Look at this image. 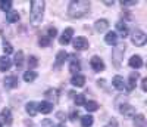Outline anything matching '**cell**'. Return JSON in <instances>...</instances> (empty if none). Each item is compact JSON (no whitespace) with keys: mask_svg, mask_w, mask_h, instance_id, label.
<instances>
[{"mask_svg":"<svg viewBox=\"0 0 147 127\" xmlns=\"http://www.w3.org/2000/svg\"><path fill=\"white\" fill-rule=\"evenodd\" d=\"M90 12V2L85 0H78V2H71L68 6V14L74 19L84 18Z\"/></svg>","mask_w":147,"mask_h":127,"instance_id":"6da1fadb","label":"cell"},{"mask_svg":"<svg viewBox=\"0 0 147 127\" xmlns=\"http://www.w3.org/2000/svg\"><path fill=\"white\" fill-rule=\"evenodd\" d=\"M44 2L41 0H34L31 2V12H30V19L34 25L40 24L43 19V14H44Z\"/></svg>","mask_w":147,"mask_h":127,"instance_id":"7a4b0ae2","label":"cell"},{"mask_svg":"<svg viewBox=\"0 0 147 127\" xmlns=\"http://www.w3.org/2000/svg\"><path fill=\"white\" fill-rule=\"evenodd\" d=\"M124 53H125V46L124 44H121V46H118L116 49L112 50V61H113V65L116 68L121 67V61L124 59Z\"/></svg>","mask_w":147,"mask_h":127,"instance_id":"3957f363","label":"cell"},{"mask_svg":"<svg viewBox=\"0 0 147 127\" xmlns=\"http://www.w3.org/2000/svg\"><path fill=\"white\" fill-rule=\"evenodd\" d=\"M131 40H132V43L136 44V46H144L146 42H147V36H146V33H143L141 30H136V31L132 33Z\"/></svg>","mask_w":147,"mask_h":127,"instance_id":"277c9868","label":"cell"},{"mask_svg":"<svg viewBox=\"0 0 147 127\" xmlns=\"http://www.w3.org/2000/svg\"><path fill=\"white\" fill-rule=\"evenodd\" d=\"M119 112H121L124 117L134 118V115H136V108H134L132 105H129V104H122V105L119 107Z\"/></svg>","mask_w":147,"mask_h":127,"instance_id":"5b68a950","label":"cell"},{"mask_svg":"<svg viewBox=\"0 0 147 127\" xmlns=\"http://www.w3.org/2000/svg\"><path fill=\"white\" fill-rule=\"evenodd\" d=\"M90 65H91V68H93L96 72H100V71L105 70V62L102 61L100 56H93L91 61H90Z\"/></svg>","mask_w":147,"mask_h":127,"instance_id":"8992f818","label":"cell"},{"mask_svg":"<svg viewBox=\"0 0 147 127\" xmlns=\"http://www.w3.org/2000/svg\"><path fill=\"white\" fill-rule=\"evenodd\" d=\"M3 83H5L6 89H16L18 84H19V80H18L16 75H7V77H5Z\"/></svg>","mask_w":147,"mask_h":127,"instance_id":"52a82bcc","label":"cell"},{"mask_svg":"<svg viewBox=\"0 0 147 127\" xmlns=\"http://www.w3.org/2000/svg\"><path fill=\"white\" fill-rule=\"evenodd\" d=\"M74 47H75L77 50L88 49V40L85 39V37H75V40H74Z\"/></svg>","mask_w":147,"mask_h":127,"instance_id":"ba28073f","label":"cell"},{"mask_svg":"<svg viewBox=\"0 0 147 127\" xmlns=\"http://www.w3.org/2000/svg\"><path fill=\"white\" fill-rule=\"evenodd\" d=\"M72 36H74V30L72 28H66L63 33H62V36L59 37V43L60 44H68L69 42H71V39H72Z\"/></svg>","mask_w":147,"mask_h":127,"instance_id":"9c48e42d","label":"cell"},{"mask_svg":"<svg viewBox=\"0 0 147 127\" xmlns=\"http://www.w3.org/2000/svg\"><path fill=\"white\" fill-rule=\"evenodd\" d=\"M128 64H129L131 68L140 70V68L143 67V59H141V56H138V55H134V56H131V59H129Z\"/></svg>","mask_w":147,"mask_h":127,"instance_id":"30bf717a","label":"cell"},{"mask_svg":"<svg viewBox=\"0 0 147 127\" xmlns=\"http://www.w3.org/2000/svg\"><path fill=\"white\" fill-rule=\"evenodd\" d=\"M94 28L96 31H99V33H103L109 28V21L107 19H97L94 22Z\"/></svg>","mask_w":147,"mask_h":127,"instance_id":"8fae6325","label":"cell"},{"mask_svg":"<svg viewBox=\"0 0 147 127\" xmlns=\"http://www.w3.org/2000/svg\"><path fill=\"white\" fill-rule=\"evenodd\" d=\"M71 84H72V86H75V87H82V86L85 84V77H84V75H81V74L72 75Z\"/></svg>","mask_w":147,"mask_h":127,"instance_id":"7c38bea8","label":"cell"},{"mask_svg":"<svg viewBox=\"0 0 147 127\" xmlns=\"http://www.w3.org/2000/svg\"><path fill=\"white\" fill-rule=\"evenodd\" d=\"M105 42L106 44H110V46H115L118 43V34L115 31H109L106 36H105Z\"/></svg>","mask_w":147,"mask_h":127,"instance_id":"4fadbf2b","label":"cell"},{"mask_svg":"<svg viewBox=\"0 0 147 127\" xmlns=\"http://www.w3.org/2000/svg\"><path fill=\"white\" fill-rule=\"evenodd\" d=\"M112 84H113V87L116 89V90H119V92H122V90L125 89L124 79H122L121 75H115V77H113V80H112Z\"/></svg>","mask_w":147,"mask_h":127,"instance_id":"5bb4252c","label":"cell"},{"mask_svg":"<svg viewBox=\"0 0 147 127\" xmlns=\"http://www.w3.org/2000/svg\"><path fill=\"white\" fill-rule=\"evenodd\" d=\"M140 77V74L138 72H131L129 74V79H128V86H125L127 90H132L134 87H136V83H137V79Z\"/></svg>","mask_w":147,"mask_h":127,"instance_id":"9a60e30c","label":"cell"},{"mask_svg":"<svg viewBox=\"0 0 147 127\" xmlns=\"http://www.w3.org/2000/svg\"><path fill=\"white\" fill-rule=\"evenodd\" d=\"M116 34H119L121 37H125L128 36V27L125 25V22H122V21H119V22H116Z\"/></svg>","mask_w":147,"mask_h":127,"instance_id":"2e32d148","label":"cell"},{"mask_svg":"<svg viewBox=\"0 0 147 127\" xmlns=\"http://www.w3.org/2000/svg\"><path fill=\"white\" fill-rule=\"evenodd\" d=\"M66 58H68V53L65 52V50H62V52H59V53L56 55L55 68H59V67H62L63 64H65V61H66Z\"/></svg>","mask_w":147,"mask_h":127,"instance_id":"e0dca14e","label":"cell"},{"mask_svg":"<svg viewBox=\"0 0 147 127\" xmlns=\"http://www.w3.org/2000/svg\"><path fill=\"white\" fill-rule=\"evenodd\" d=\"M12 67V61L7 58V56H3V58H0V71L2 72H6L9 71Z\"/></svg>","mask_w":147,"mask_h":127,"instance_id":"ac0fdd59","label":"cell"},{"mask_svg":"<svg viewBox=\"0 0 147 127\" xmlns=\"http://www.w3.org/2000/svg\"><path fill=\"white\" fill-rule=\"evenodd\" d=\"M37 108H38V111L43 112V114H49V112H52L53 105L50 102H47V100H43V102H40L38 105H37Z\"/></svg>","mask_w":147,"mask_h":127,"instance_id":"d6986e66","label":"cell"},{"mask_svg":"<svg viewBox=\"0 0 147 127\" xmlns=\"http://www.w3.org/2000/svg\"><path fill=\"white\" fill-rule=\"evenodd\" d=\"M134 127H147V121H146V117L143 114L134 115Z\"/></svg>","mask_w":147,"mask_h":127,"instance_id":"ffe728a7","label":"cell"},{"mask_svg":"<svg viewBox=\"0 0 147 127\" xmlns=\"http://www.w3.org/2000/svg\"><path fill=\"white\" fill-rule=\"evenodd\" d=\"M80 70H81V64H80V61L78 59H72L71 62H69V71L75 75V74H78L80 72Z\"/></svg>","mask_w":147,"mask_h":127,"instance_id":"44dd1931","label":"cell"},{"mask_svg":"<svg viewBox=\"0 0 147 127\" xmlns=\"http://www.w3.org/2000/svg\"><path fill=\"white\" fill-rule=\"evenodd\" d=\"M37 105L38 104H35V102H28L27 105H25V111L30 114L31 117H34L37 112H38V108H37Z\"/></svg>","mask_w":147,"mask_h":127,"instance_id":"7402d4cb","label":"cell"},{"mask_svg":"<svg viewBox=\"0 0 147 127\" xmlns=\"http://www.w3.org/2000/svg\"><path fill=\"white\" fill-rule=\"evenodd\" d=\"M6 19H7V22H18L19 21V14L16 10H9L7 14H6Z\"/></svg>","mask_w":147,"mask_h":127,"instance_id":"603a6c76","label":"cell"},{"mask_svg":"<svg viewBox=\"0 0 147 127\" xmlns=\"http://www.w3.org/2000/svg\"><path fill=\"white\" fill-rule=\"evenodd\" d=\"M2 117H3L6 126H10V124H12V112H10L9 108H5V109L2 111Z\"/></svg>","mask_w":147,"mask_h":127,"instance_id":"cb8c5ba5","label":"cell"},{"mask_svg":"<svg viewBox=\"0 0 147 127\" xmlns=\"http://www.w3.org/2000/svg\"><path fill=\"white\" fill-rule=\"evenodd\" d=\"M37 79V72L35 71H27V72H24V81H27V83H32L34 80Z\"/></svg>","mask_w":147,"mask_h":127,"instance_id":"d4e9b609","label":"cell"},{"mask_svg":"<svg viewBox=\"0 0 147 127\" xmlns=\"http://www.w3.org/2000/svg\"><path fill=\"white\" fill-rule=\"evenodd\" d=\"M93 123H94V118H93L91 115H84V117L81 118V126H82V127H91Z\"/></svg>","mask_w":147,"mask_h":127,"instance_id":"484cf974","label":"cell"},{"mask_svg":"<svg viewBox=\"0 0 147 127\" xmlns=\"http://www.w3.org/2000/svg\"><path fill=\"white\" fill-rule=\"evenodd\" d=\"M15 65H16V68H22V65H24V52H19L15 55Z\"/></svg>","mask_w":147,"mask_h":127,"instance_id":"4316f807","label":"cell"},{"mask_svg":"<svg viewBox=\"0 0 147 127\" xmlns=\"http://www.w3.org/2000/svg\"><path fill=\"white\" fill-rule=\"evenodd\" d=\"M0 9L7 14V12L12 9V2L10 0H0Z\"/></svg>","mask_w":147,"mask_h":127,"instance_id":"83f0119b","label":"cell"},{"mask_svg":"<svg viewBox=\"0 0 147 127\" xmlns=\"http://www.w3.org/2000/svg\"><path fill=\"white\" fill-rule=\"evenodd\" d=\"M84 107H85V109L90 111V112H94V111H97V108H99L97 102H94V100H88V102H85Z\"/></svg>","mask_w":147,"mask_h":127,"instance_id":"f1b7e54d","label":"cell"},{"mask_svg":"<svg viewBox=\"0 0 147 127\" xmlns=\"http://www.w3.org/2000/svg\"><path fill=\"white\" fill-rule=\"evenodd\" d=\"M38 44H40L41 47H47L49 44H50V39H49L47 36H41L40 39H38Z\"/></svg>","mask_w":147,"mask_h":127,"instance_id":"f546056e","label":"cell"},{"mask_svg":"<svg viewBox=\"0 0 147 127\" xmlns=\"http://www.w3.org/2000/svg\"><path fill=\"white\" fill-rule=\"evenodd\" d=\"M3 52H5V56H6V55H10L12 52H13V47H12L10 43H7L6 40L3 42Z\"/></svg>","mask_w":147,"mask_h":127,"instance_id":"4dcf8cb0","label":"cell"},{"mask_svg":"<svg viewBox=\"0 0 147 127\" xmlns=\"http://www.w3.org/2000/svg\"><path fill=\"white\" fill-rule=\"evenodd\" d=\"M87 100H85V96L84 95H77V98H75V104H77V107H82Z\"/></svg>","mask_w":147,"mask_h":127,"instance_id":"1f68e13d","label":"cell"},{"mask_svg":"<svg viewBox=\"0 0 147 127\" xmlns=\"http://www.w3.org/2000/svg\"><path fill=\"white\" fill-rule=\"evenodd\" d=\"M28 65H30V68H35L37 65H38V59H37L35 56H30L28 58Z\"/></svg>","mask_w":147,"mask_h":127,"instance_id":"d6a6232c","label":"cell"},{"mask_svg":"<svg viewBox=\"0 0 147 127\" xmlns=\"http://www.w3.org/2000/svg\"><path fill=\"white\" fill-rule=\"evenodd\" d=\"M56 34H57V30H56L55 27H50V28L47 30V37H49L50 40H52V37H56Z\"/></svg>","mask_w":147,"mask_h":127,"instance_id":"836d02e7","label":"cell"},{"mask_svg":"<svg viewBox=\"0 0 147 127\" xmlns=\"http://www.w3.org/2000/svg\"><path fill=\"white\" fill-rule=\"evenodd\" d=\"M44 96H46V98H49V99H56V90L50 89V90H47V92L44 93Z\"/></svg>","mask_w":147,"mask_h":127,"instance_id":"e575fe53","label":"cell"},{"mask_svg":"<svg viewBox=\"0 0 147 127\" xmlns=\"http://www.w3.org/2000/svg\"><path fill=\"white\" fill-rule=\"evenodd\" d=\"M121 5H122V8L124 6H134V5H137V2L136 0H122Z\"/></svg>","mask_w":147,"mask_h":127,"instance_id":"d590c367","label":"cell"},{"mask_svg":"<svg viewBox=\"0 0 147 127\" xmlns=\"http://www.w3.org/2000/svg\"><path fill=\"white\" fill-rule=\"evenodd\" d=\"M78 117H80V112H78L77 109H75V111H72V112H71V115H69V118H71L72 121H74V120H77Z\"/></svg>","mask_w":147,"mask_h":127,"instance_id":"8d00e7d4","label":"cell"},{"mask_svg":"<svg viewBox=\"0 0 147 127\" xmlns=\"http://www.w3.org/2000/svg\"><path fill=\"white\" fill-rule=\"evenodd\" d=\"M105 127H118V121H116L115 118H112V120H110V121H109Z\"/></svg>","mask_w":147,"mask_h":127,"instance_id":"74e56055","label":"cell"},{"mask_svg":"<svg viewBox=\"0 0 147 127\" xmlns=\"http://www.w3.org/2000/svg\"><path fill=\"white\" fill-rule=\"evenodd\" d=\"M141 89L146 92L147 90V79H143V81H141Z\"/></svg>","mask_w":147,"mask_h":127,"instance_id":"f35d334b","label":"cell"},{"mask_svg":"<svg viewBox=\"0 0 147 127\" xmlns=\"http://www.w3.org/2000/svg\"><path fill=\"white\" fill-rule=\"evenodd\" d=\"M105 5H107V6H110V5H113V2H109V0H105Z\"/></svg>","mask_w":147,"mask_h":127,"instance_id":"ab89813d","label":"cell"},{"mask_svg":"<svg viewBox=\"0 0 147 127\" xmlns=\"http://www.w3.org/2000/svg\"><path fill=\"white\" fill-rule=\"evenodd\" d=\"M56 127H65V124H57Z\"/></svg>","mask_w":147,"mask_h":127,"instance_id":"60d3db41","label":"cell"},{"mask_svg":"<svg viewBox=\"0 0 147 127\" xmlns=\"http://www.w3.org/2000/svg\"><path fill=\"white\" fill-rule=\"evenodd\" d=\"M0 127H2V123H0Z\"/></svg>","mask_w":147,"mask_h":127,"instance_id":"b9f144b4","label":"cell"}]
</instances>
